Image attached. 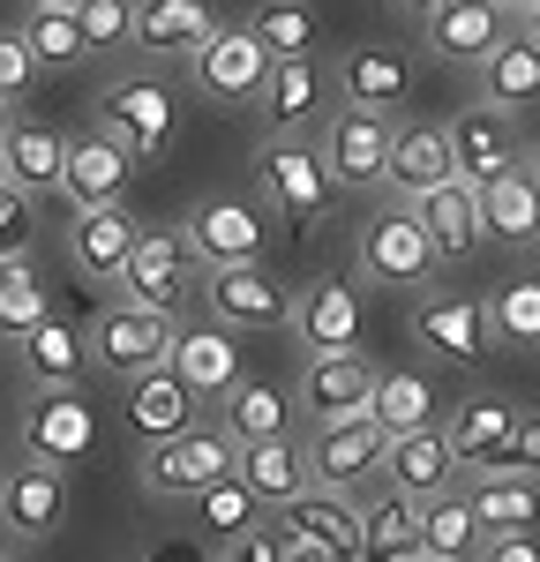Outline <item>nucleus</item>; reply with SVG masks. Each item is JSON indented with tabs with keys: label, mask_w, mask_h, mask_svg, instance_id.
<instances>
[{
	"label": "nucleus",
	"mask_w": 540,
	"mask_h": 562,
	"mask_svg": "<svg viewBox=\"0 0 540 562\" xmlns=\"http://www.w3.org/2000/svg\"><path fill=\"white\" fill-rule=\"evenodd\" d=\"M218 562H285V555H278V532L248 525L240 540H225V555H218Z\"/></svg>",
	"instance_id": "603ef678"
},
{
	"label": "nucleus",
	"mask_w": 540,
	"mask_h": 562,
	"mask_svg": "<svg viewBox=\"0 0 540 562\" xmlns=\"http://www.w3.org/2000/svg\"><path fill=\"white\" fill-rule=\"evenodd\" d=\"M188 510H195V525H211L218 540H240V532L256 525V503H248V487H240V480H218V487H203Z\"/></svg>",
	"instance_id": "c03bdc74"
},
{
	"label": "nucleus",
	"mask_w": 540,
	"mask_h": 562,
	"mask_svg": "<svg viewBox=\"0 0 540 562\" xmlns=\"http://www.w3.org/2000/svg\"><path fill=\"white\" fill-rule=\"evenodd\" d=\"M368 390H375V368H368L360 352H330V360H308V368H301V405H308L315 428L368 413Z\"/></svg>",
	"instance_id": "b1692460"
},
{
	"label": "nucleus",
	"mask_w": 540,
	"mask_h": 562,
	"mask_svg": "<svg viewBox=\"0 0 540 562\" xmlns=\"http://www.w3.org/2000/svg\"><path fill=\"white\" fill-rule=\"evenodd\" d=\"M60 150H68V143H60L53 128L15 121L8 143H0V173H8L15 195H31V203H38V195H60Z\"/></svg>",
	"instance_id": "473e14b6"
},
{
	"label": "nucleus",
	"mask_w": 540,
	"mask_h": 562,
	"mask_svg": "<svg viewBox=\"0 0 540 562\" xmlns=\"http://www.w3.org/2000/svg\"><path fill=\"white\" fill-rule=\"evenodd\" d=\"M83 346H90V360H98L105 375L135 383V375H150V368H166V352H173V315L113 301L105 315H98V323H90Z\"/></svg>",
	"instance_id": "7ed1b4c3"
},
{
	"label": "nucleus",
	"mask_w": 540,
	"mask_h": 562,
	"mask_svg": "<svg viewBox=\"0 0 540 562\" xmlns=\"http://www.w3.org/2000/svg\"><path fill=\"white\" fill-rule=\"evenodd\" d=\"M285 532L293 540H308V548H323L330 562H353V495H330V487H308V495H293L285 503Z\"/></svg>",
	"instance_id": "72a5a7b5"
},
{
	"label": "nucleus",
	"mask_w": 540,
	"mask_h": 562,
	"mask_svg": "<svg viewBox=\"0 0 540 562\" xmlns=\"http://www.w3.org/2000/svg\"><path fill=\"white\" fill-rule=\"evenodd\" d=\"M526 45H540V8H533V15H526Z\"/></svg>",
	"instance_id": "052dcab7"
},
{
	"label": "nucleus",
	"mask_w": 540,
	"mask_h": 562,
	"mask_svg": "<svg viewBox=\"0 0 540 562\" xmlns=\"http://www.w3.org/2000/svg\"><path fill=\"white\" fill-rule=\"evenodd\" d=\"M413 53L405 45H353L346 60H338V90H346V105H360V113H398V105H413Z\"/></svg>",
	"instance_id": "f8f14e48"
},
{
	"label": "nucleus",
	"mask_w": 540,
	"mask_h": 562,
	"mask_svg": "<svg viewBox=\"0 0 540 562\" xmlns=\"http://www.w3.org/2000/svg\"><path fill=\"white\" fill-rule=\"evenodd\" d=\"M31 240H38V203L15 195V188H0V262L31 256Z\"/></svg>",
	"instance_id": "de8ad7c7"
},
{
	"label": "nucleus",
	"mask_w": 540,
	"mask_h": 562,
	"mask_svg": "<svg viewBox=\"0 0 540 562\" xmlns=\"http://www.w3.org/2000/svg\"><path fill=\"white\" fill-rule=\"evenodd\" d=\"M360 270L375 278V285H420L428 270H436V256H428V240H420V225H413V211H375L368 225H360Z\"/></svg>",
	"instance_id": "2eb2a0df"
},
{
	"label": "nucleus",
	"mask_w": 540,
	"mask_h": 562,
	"mask_svg": "<svg viewBox=\"0 0 540 562\" xmlns=\"http://www.w3.org/2000/svg\"><path fill=\"white\" fill-rule=\"evenodd\" d=\"M128 428L143 435V442L195 428V397H188V383H180L173 368H150V375H135V383H128Z\"/></svg>",
	"instance_id": "c9c22d12"
},
{
	"label": "nucleus",
	"mask_w": 540,
	"mask_h": 562,
	"mask_svg": "<svg viewBox=\"0 0 540 562\" xmlns=\"http://www.w3.org/2000/svg\"><path fill=\"white\" fill-rule=\"evenodd\" d=\"M458 166H450V143L436 121H413V128L391 135V166H383V188L398 195V203H420L428 188H450Z\"/></svg>",
	"instance_id": "5701e85b"
},
{
	"label": "nucleus",
	"mask_w": 540,
	"mask_h": 562,
	"mask_svg": "<svg viewBox=\"0 0 540 562\" xmlns=\"http://www.w3.org/2000/svg\"><path fill=\"white\" fill-rule=\"evenodd\" d=\"M135 225L121 203H98V211H76L68 217V262L83 270L90 285H121V262L135 256Z\"/></svg>",
	"instance_id": "a211bd4d"
},
{
	"label": "nucleus",
	"mask_w": 540,
	"mask_h": 562,
	"mask_svg": "<svg viewBox=\"0 0 540 562\" xmlns=\"http://www.w3.org/2000/svg\"><path fill=\"white\" fill-rule=\"evenodd\" d=\"M0 188H8V173H0Z\"/></svg>",
	"instance_id": "69168bd1"
},
{
	"label": "nucleus",
	"mask_w": 540,
	"mask_h": 562,
	"mask_svg": "<svg viewBox=\"0 0 540 562\" xmlns=\"http://www.w3.org/2000/svg\"><path fill=\"white\" fill-rule=\"evenodd\" d=\"M128 8L135 0H83L68 23H76V45L83 53H105V45H128Z\"/></svg>",
	"instance_id": "49530a36"
},
{
	"label": "nucleus",
	"mask_w": 540,
	"mask_h": 562,
	"mask_svg": "<svg viewBox=\"0 0 540 562\" xmlns=\"http://www.w3.org/2000/svg\"><path fill=\"white\" fill-rule=\"evenodd\" d=\"M473 562H540V540L533 532H488V540L473 548Z\"/></svg>",
	"instance_id": "8fccbe9b"
},
{
	"label": "nucleus",
	"mask_w": 540,
	"mask_h": 562,
	"mask_svg": "<svg viewBox=\"0 0 540 562\" xmlns=\"http://www.w3.org/2000/svg\"><path fill=\"white\" fill-rule=\"evenodd\" d=\"M285 420H293L285 390H270V383H233L225 390V435H233V442H278Z\"/></svg>",
	"instance_id": "58836bf2"
},
{
	"label": "nucleus",
	"mask_w": 540,
	"mask_h": 562,
	"mask_svg": "<svg viewBox=\"0 0 540 562\" xmlns=\"http://www.w3.org/2000/svg\"><path fill=\"white\" fill-rule=\"evenodd\" d=\"M413 338L436 352V360H481V352H488V315H481V293H443V301H420Z\"/></svg>",
	"instance_id": "cd10ccee"
},
{
	"label": "nucleus",
	"mask_w": 540,
	"mask_h": 562,
	"mask_svg": "<svg viewBox=\"0 0 540 562\" xmlns=\"http://www.w3.org/2000/svg\"><path fill=\"white\" fill-rule=\"evenodd\" d=\"M0 562H15V555H8V548H0Z\"/></svg>",
	"instance_id": "0e129e2a"
},
{
	"label": "nucleus",
	"mask_w": 540,
	"mask_h": 562,
	"mask_svg": "<svg viewBox=\"0 0 540 562\" xmlns=\"http://www.w3.org/2000/svg\"><path fill=\"white\" fill-rule=\"evenodd\" d=\"M211 31H218V8L211 0H135L128 8V38L150 60H180V53H195Z\"/></svg>",
	"instance_id": "f3484780"
},
{
	"label": "nucleus",
	"mask_w": 540,
	"mask_h": 562,
	"mask_svg": "<svg viewBox=\"0 0 540 562\" xmlns=\"http://www.w3.org/2000/svg\"><path fill=\"white\" fill-rule=\"evenodd\" d=\"M23 53H31L38 68H68V60H83L76 23H68V15H45V8H31V23H23Z\"/></svg>",
	"instance_id": "a18cd8bd"
},
{
	"label": "nucleus",
	"mask_w": 540,
	"mask_h": 562,
	"mask_svg": "<svg viewBox=\"0 0 540 562\" xmlns=\"http://www.w3.org/2000/svg\"><path fill=\"white\" fill-rule=\"evenodd\" d=\"M353 562H413L420 555V503H405V495H368V503H353Z\"/></svg>",
	"instance_id": "bb28decb"
},
{
	"label": "nucleus",
	"mask_w": 540,
	"mask_h": 562,
	"mask_svg": "<svg viewBox=\"0 0 540 562\" xmlns=\"http://www.w3.org/2000/svg\"><path fill=\"white\" fill-rule=\"evenodd\" d=\"M135 562H203V555H188V548H143Z\"/></svg>",
	"instance_id": "6e6d98bb"
},
{
	"label": "nucleus",
	"mask_w": 540,
	"mask_h": 562,
	"mask_svg": "<svg viewBox=\"0 0 540 562\" xmlns=\"http://www.w3.org/2000/svg\"><path fill=\"white\" fill-rule=\"evenodd\" d=\"M383 442H391V435L375 428L368 413H353V420H330V428H315V442H308V487L353 495L368 473H383Z\"/></svg>",
	"instance_id": "9d476101"
},
{
	"label": "nucleus",
	"mask_w": 540,
	"mask_h": 562,
	"mask_svg": "<svg viewBox=\"0 0 540 562\" xmlns=\"http://www.w3.org/2000/svg\"><path fill=\"white\" fill-rule=\"evenodd\" d=\"M188 68H195V90L211 105H256V90L270 76V53L248 38V23H218L211 38L188 53Z\"/></svg>",
	"instance_id": "0eeeda50"
},
{
	"label": "nucleus",
	"mask_w": 540,
	"mask_h": 562,
	"mask_svg": "<svg viewBox=\"0 0 540 562\" xmlns=\"http://www.w3.org/2000/svg\"><path fill=\"white\" fill-rule=\"evenodd\" d=\"M323 68H315V53L308 60H270V76L263 90H256V113H263V128L270 135H308L330 105H323Z\"/></svg>",
	"instance_id": "aec40b11"
},
{
	"label": "nucleus",
	"mask_w": 540,
	"mask_h": 562,
	"mask_svg": "<svg viewBox=\"0 0 540 562\" xmlns=\"http://www.w3.org/2000/svg\"><path fill=\"white\" fill-rule=\"evenodd\" d=\"M383 473H391V495H405V503H436V495H450L458 487V450L443 442V428H413V435H391L383 442Z\"/></svg>",
	"instance_id": "4468645a"
},
{
	"label": "nucleus",
	"mask_w": 540,
	"mask_h": 562,
	"mask_svg": "<svg viewBox=\"0 0 540 562\" xmlns=\"http://www.w3.org/2000/svg\"><path fill=\"white\" fill-rule=\"evenodd\" d=\"M495 465H503V473H526V480H533V473H540V420H518L510 450H503Z\"/></svg>",
	"instance_id": "3c124183"
},
{
	"label": "nucleus",
	"mask_w": 540,
	"mask_h": 562,
	"mask_svg": "<svg viewBox=\"0 0 540 562\" xmlns=\"http://www.w3.org/2000/svg\"><path fill=\"white\" fill-rule=\"evenodd\" d=\"M233 480L248 487V503L256 510H285L293 495H308V442H293V435H278V442H240V458H233Z\"/></svg>",
	"instance_id": "412c9836"
},
{
	"label": "nucleus",
	"mask_w": 540,
	"mask_h": 562,
	"mask_svg": "<svg viewBox=\"0 0 540 562\" xmlns=\"http://www.w3.org/2000/svg\"><path fill=\"white\" fill-rule=\"evenodd\" d=\"M60 518H68V473L31 465V458L0 473V525H8V540H45Z\"/></svg>",
	"instance_id": "dca6fc26"
},
{
	"label": "nucleus",
	"mask_w": 540,
	"mask_h": 562,
	"mask_svg": "<svg viewBox=\"0 0 540 562\" xmlns=\"http://www.w3.org/2000/svg\"><path fill=\"white\" fill-rule=\"evenodd\" d=\"M443 143H450V166H458L465 188L503 180V173L526 166V143H518V128H510V113H495V105H465V113L443 128Z\"/></svg>",
	"instance_id": "6e6552de"
},
{
	"label": "nucleus",
	"mask_w": 540,
	"mask_h": 562,
	"mask_svg": "<svg viewBox=\"0 0 540 562\" xmlns=\"http://www.w3.org/2000/svg\"><path fill=\"white\" fill-rule=\"evenodd\" d=\"M166 368L188 383V397H225V390L240 383V346L225 330H173Z\"/></svg>",
	"instance_id": "7c9ffc66"
},
{
	"label": "nucleus",
	"mask_w": 540,
	"mask_h": 562,
	"mask_svg": "<svg viewBox=\"0 0 540 562\" xmlns=\"http://www.w3.org/2000/svg\"><path fill=\"white\" fill-rule=\"evenodd\" d=\"M413 225H420V240H428V256L436 262H465L481 248V225H473V188L465 180H450V188H428L420 203H405Z\"/></svg>",
	"instance_id": "c85d7f7f"
},
{
	"label": "nucleus",
	"mask_w": 540,
	"mask_h": 562,
	"mask_svg": "<svg viewBox=\"0 0 540 562\" xmlns=\"http://www.w3.org/2000/svg\"><path fill=\"white\" fill-rule=\"evenodd\" d=\"M481 76V105H495V113H518V105H540V45L526 38H503L473 68Z\"/></svg>",
	"instance_id": "e433bc0d"
},
{
	"label": "nucleus",
	"mask_w": 540,
	"mask_h": 562,
	"mask_svg": "<svg viewBox=\"0 0 540 562\" xmlns=\"http://www.w3.org/2000/svg\"><path fill=\"white\" fill-rule=\"evenodd\" d=\"M31 8H45V15H76L83 0H31Z\"/></svg>",
	"instance_id": "13d9d810"
},
{
	"label": "nucleus",
	"mask_w": 540,
	"mask_h": 562,
	"mask_svg": "<svg viewBox=\"0 0 540 562\" xmlns=\"http://www.w3.org/2000/svg\"><path fill=\"white\" fill-rule=\"evenodd\" d=\"M211 315L225 330H285L293 323V293L270 278L263 262H233V270H211Z\"/></svg>",
	"instance_id": "9b49d317"
},
{
	"label": "nucleus",
	"mask_w": 540,
	"mask_h": 562,
	"mask_svg": "<svg viewBox=\"0 0 540 562\" xmlns=\"http://www.w3.org/2000/svg\"><path fill=\"white\" fill-rule=\"evenodd\" d=\"M465 510H473V525H481V540L488 532H533L540 525V487L526 473H481L473 487H465Z\"/></svg>",
	"instance_id": "2f4dec72"
},
{
	"label": "nucleus",
	"mask_w": 540,
	"mask_h": 562,
	"mask_svg": "<svg viewBox=\"0 0 540 562\" xmlns=\"http://www.w3.org/2000/svg\"><path fill=\"white\" fill-rule=\"evenodd\" d=\"M128 150L113 143V135H76L68 150H60V195L76 203V211H98V203H121V188H128Z\"/></svg>",
	"instance_id": "4be33fe9"
},
{
	"label": "nucleus",
	"mask_w": 540,
	"mask_h": 562,
	"mask_svg": "<svg viewBox=\"0 0 540 562\" xmlns=\"http://www.w3.org/2000/svg\"><path fill=\"white\" fill-rule=\"evenodd\" d=\"M98 113H105V135L128 150L135 173L166 158V143H173V98H166V83H150V76H121V83H105Z\"/></svg>",
	"instance_id": "39448f33"
},
{
	"label": "nucleus",
	"mask_w": 540,
	"mask_h": 562,
	"mask_svg": "<svg viewBox=\"0 0 540 562\" xmlns=\"http://www.w3.org/2000/svg\"><path fill=\"white\" fill-rule=\"evenodd\" d=\"M270 240L263 211L248 203V195H203L195 211H188V233H180V248L195 262H211V270H233V262H256Z\"/></svg>",
	"instance_id": "423d86ee"
},
{
	"label": "nucleus",
	"mask_w": 540,
	"mask_h": 562,
	"mask_svg": "<svg viewBox=\"0 0 540 562\" xmlns=\"http://www.w3.org/2000/svg\"><path fill=\"white\" fill-rule=\"evenodd\" d=\"M391 135H398V121H383V113H360V105L330 113L323 121V166H330V180L338 188H383Z\"/></svg>",
	"instance_id": "1a4fd4ad"
},
{
	"label": "nucleus",
	"mask_w": 540,
	"mask_h": 562,
	"mask_svg": "<svg viewBox=\"0 0 540 562\" xmlns=\"http://www.w3.org/2000/svg\"><path fill=\"white\" fill-rule=\"evenodd\" d=\"M526 180H533V188H540V143H533V150H526Z\"/></svg>",
	"instance_id": "bf43d9fd"
},
{
	"label": "nucleus",
	"mask_w": 540,
	"mask_h": 562,
	"mask_svg": "<svg viewBox=\"0 0 540 562\" xmlns=\"http://www.w3.org/2000/svg\"><path fill=\"white\" fill-rule=\"evenodd\" d=\"M248 38L263 45L270 60H308L315 53V8L308 0H263L248 15Z\"/></svg>",
	"instance_id": "ea45409f"
},
{
	"label": "nucleus",
	"mask_w": 540,
	"mask_h": 562,
	"mask_svg": "<svg viewBox=\"0 0 540 562\" xmlns=\"http://www.w3.org/2000/svg\"><path fill=\"white\" fill-rule=\"evenodd\" d=\"M15 435H23V458L31 465H53V473L60 465H83L90 450H98V420H90V405L76 390H31Z\"/></svg>",
	"instance_id": "20e7f679"
},
{
	"label": "nucleus",
	"mask_w": 540,
	"mask_h": 562,
	"mask_svg": "<svg viewBox=\"0 0 540 562\" xmlns=\"http://www.w3.org/2000/svg\"><path fill=\"white\" fill-rule=\"evenodd\" d=\"M473 548H481V525H473V510H465V495H458V487L436 495V503H420V555L473 562Z\"/></svg>",
	"instance_id": "a19ab883"
},
{
	"label": "nucleus",
	"mask_w": 540,
	"mask_h": 562,
	"mask_svg": "<svg viewBox=\"0 0 540 562\" xmlns=\"http://www.w3.org/2000/svg\"><path fill=\"white\" fill-rule=\"evenodd\" d=\"M518 405L510 397H495V390H481V397H465L458 413H450V428H443V442L458 450V465H495L503 450H510V435H518Z\"/></svg>",
	"instance_id": "c756f323"
},
{
	"label": "nucleus",
	"mask_w": 540,
	"mask_h": 562,
	"mask_svg": "<svg viewBox=\"0 0 540 562\" xmlns=\"http://www.w3.org/2000/svg\"><path fill=\"white\" fill-rule=\"evenodd\" d=\"M233 458H240V442L225 428H180V435H158V442H143V458H135V480H143V495H158V503H195L203 487H218L233 480Z\"/></svg>",
	"instance_id": "f257e3e1"
},
{
	"label": "nucleus",
	"mask_w": 540,
	"mask_h": 562,
	"mask_svg": "<svg viewBox=\"0 0 540 562\" xmlns=\"http://www.w3.org/2000/svg\"><path fill=\"white\" fill-rule=\"evenodd\" d=\"M420 31H428V53H436V60H458V68H481L495 45L510 38V31H503V15H495L488 0H443Z\"/></svg>",
	"instance_id": "a878e982"
},
{
	"label": "nucleus",
	"mask_w": 540,
	"mask_h": 562,
	"mask_svg": "<svg viewBox=\"0 0 540 562\" xmlns=\"http://www.w3.org/2000/svg\"><path fill=\"white\" fill-rule=\"evenodd\" d=\"M31 83H38V60L23 53V31H8V23H0V105H23Z\"/></svg>",
	"instance_id": "09e8293b"
},
{
	"label": "nucleus",
	"mask_w": 540,
	"mask_h": 562,
	"mask_svg": "<svg viewBox=\"0 0 540 562\" xmlns=\"http://www.w3.org/2000/svg\"><path fill=\"white\" fill-rule=\"evenodd\" d=\"M428 405H436V390L420 368H375V390H368V420L383 435H413V428H436L428 420Z\"/></svg>",
	"instance_id": "4c0bfd02"
},
{
	"label": "nucleus",
	"mask_w": 540,
	"mask_h": 562,
	"mask_svg": "<svg viewBox=\"0 0 540 562\" xmlns=\"http://www.w3.org/2000/svg\"><path fill=\"white\" fill-rule=\"evenodd\" d=\"M488 338L495 346H540V278H510V285H495L488 301Z\"/></svg>",
	"instance_id": "37998d69"
},
{
	"label": "nucleus",
	"mask_w": 540,
	"mask_h": 562,
	"mask_svg": "<svg viewBox=\"0 0 540 562\" xmlns=\"http://www.w3.org/2000/svg\"><path fill=\"white\" fill-rule=\"evenodd\" d=\"M278 555H285V562H330L323 548H308V540H293V532H278Z\"/></svg>",
	"instance_id": "864d4df0"
},
{
	"label": "nucleus",
	"mask_w": 540,
	"mask_h": 562,
	"mask_svg": "<svg viewBox=\"0 0 540 562\" xmlns=\"http://www.w3.org/2000/svg\"><path fill=\"white\" fill-rule=\"evenodd\" d=\"M8 128H15V121H8V105H0V143H8Z\"/></svg>",
	"instance_id": "680f3d73"
},
{
	"label": "nucleus",
	"mask_w": 540,
	"mask_h": 562,
	"mask_svg": "<svg viewBox=\"0 0 540 562\" xmlns=\"http://www.w3.org/2000/svg\"><path fill=\"white\" fill-rule=\"evenodd\" d=\"M45 315H53V307H45V278L31 270V256L0 262V338H8V346H23Z\"/></svg>",
	"instance_id": "79ce46f5"
},
{
	"label": "nucleus",
	"mask_w": 540,
	"mask_h": 562,
	"mask_svg": "<svg viewBox=\"0 0 540 562\" xmlns=\"http://www.w3.org/2000/svg\"><path fill=\"white\" fill-rule=\"evenodd\" d=\"M90 368V346L76 323H60V315H45L38 330L23 338V375H31V390H76Z\"/></svg>",
	"instance_id": "f704fd0d"
},
{
	"label": "nucleus",
	"mask_w": 540,
	"mask_h": 562,
	"mask_svg": "<svg viewBox=\"0 0 540 562\" xmlns=\"http://www.w3.org/2000/svg\"><path fill=\"white\" fill-rule=\"evenodd\" d=\"M413 562H443V555H413Z\"/></svg>",
	"instance_id": "e2e57ef3"
},
{
	"label": "nucleus",
	"mask_w": 540,
	"mask_h": 562,
	"mask_svg": "<svg viewBox=\"0 0 540 562\" xmlns=\"http://www.w3.org/2000/svg\"><path fill=\"white\" fill-rule=\"evenodd\" d=\"M473 225H481V240H503V248H533V240H540V188L526 180V166L473 188Z\"/></svg>",
	"instance_id": "393cba45"
},
{
	"label": "nucleus",
	"mask_w": 540,
	"mask_h": 562,
	"mask_svg": "<svg viewBox=\"0 0 540 562\" xmlns=\"http://www.w3.org/2000/svg\"><path fill=\"white\" fill-rule=\"evenodd\" d=\"M391 8H398V15H413V23H428V15H436L443 0H391Z\"/></svg>",
	"instance_id": "5fc2aeb1"
},
{
	"label": "nucleus",
	"mask_w": 540,
	"mask_h": 562,
	"mask_svg": "<svg viewBox=\"0 0 540 562\" xmlns=\"http://www.w3.org/2000/svg\"><path fill=\"white\" fill-rule=\"evenodd\" d=\"M293 330H301L308 360H330V352H360V330H368V315H360V293L346 285V278H315L308 293L293 301Z\"/></svg>",
	"instance_id": "ddd939ff"
},
{
	"label": "nucleus",
	"mask_w": 540,
	"mask_h": 562,
	"mask_svg": "<svg viewBox=\"0 0 540 562\" xmlns=\"http://www.w3.org/2000/svg\"><path fill=\"white\" fill-rule=\"evenodd\" d=\"M256 173H263L285 225H323L330 203H338V180H330V166H323V150H315L308 135H270L263 150H256Z\"/></svg>",
	"instance_id": "f03ea898"
},
{
	"label": "nucleus",
	"mask_w": 540,
	"mask_h": 562,
	"mask_svg": "<svg viewBox=\"0 0 540 562\" xmlns=\"http://www.w3.org/2000/svg\"><path fill=\"white\" fill-rule=\"evenodd\" d=\"M488 8H495V15H533L540 0H488Z\"/></svg>",
	"instance_id": "4d7b16f0"
},
{
	"label": "nucleus",
	"mask_w": 540,
	"mask_h": 562,
	"mask_svg": "<svg viewBox=\"0 0 540 562\" xmlns=\"http://www.w3.org/2000/svg\"><path fill=\"white\" fill-rule=\"evenodd\" d=\"M121 285H128V307L173 315V301L188 293V248H180V233L143 225V233H135V256L121 262Z\"/></svg>",
	"instance_id": "6ab92c4d"
}]
</instances>
